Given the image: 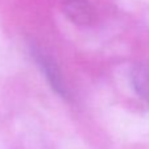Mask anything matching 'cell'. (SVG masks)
I'll return each mask as SVG.
<instances>
[{"mask_svg":"<svg viewBox=\"0 0 149 149\" xmlns=\"http://www.w3.org/2000/svg\"><path fill=\"white\" fill-rule=\"evenodd\" d=\"M31 54L33 57L34 62L37 63L41 73L45 75L46 81L49 82L50 87L58 94L61 98L69 99L70 93H69L68 84H66L63 75L61 73V69L57 65L56 59L52 56H49L44 49H41L38 45H31Z\"/></svg>","mask_w":149,"mask_h":149,"instance_id":"obj_1","label":"cell"},{"mask_svg":"<svg viewBox=\"0 0 149 149\" xmlns=\"http://www.w3.org/2000/svg\"><path fill=\"white\" fill-rule=\"evenodd\" d=\"M62 7L66 17L75 25L90 26L95 23V9L87 0H63Z\"/></svg>","mask_w":149,"mask_h":149,"instance_id":"obj_2","label":"cell"},{"mask_svg":"<svg viewBox=\"0 0 149 149\" xmlns=\"http://www.w3.org/2000/svg\"><path fill=\"white\" fill-rule=\"evenodd\" d=\"M131 83L136 94L149 102V62H137L132 66Z\"/></svg>","mask_w":149,"mask_h":149,"instance_id":"obj_3","label":"cell"}]
</instances>
